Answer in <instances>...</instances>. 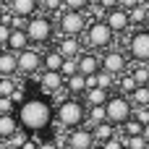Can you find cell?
<instances>
[{"label":"cell","mask_w":149,"mask_h":149,"mask_svg":"<svg viewBox=\"0 0 149 149\" xmlns=\"http://www.w3.org/2000/svg\"><path fill=\"white\" fill-rule=\"evenodd\" d=\"M18 131V118L13 113H3L0 115V139H10Z\"/></svg>","instance_id":"20"},{"label":"cell","mask_w":149,"mask_h":149,"mask_svg":"<svg viewBox=\"0 0 149 149\" xmlns=\"http://www.w3.org/2000/svg\"><path fill=\"white\" fill-rule=\"evenodd\" d=\"M131 76L136 79V84H147L149 81V63H139V65L131 71Z\"/></svg>","instance_id":"28"},{"label":"cell","mask_w":149,"mask_h":149,"mask_svg":"<svg viewBox=\"0 0 149 149\" xmlns=\"http://www.w3.org/2000/svg\"><path fill=\"white\" fill-rule=\"evenodd\" d=\"M86 26H89V18H86L84 10H68V8H63L58 13V29H60V34L79 37V34L86 31Z\"/></svg>","instance_id":"5"},{"label":"cell","mask_w":149,"mask_h":149,"mask_svg":"<svg viewBox=\"0 0 149 149\" xmlns=\"http://www.w3.org/2000/svg\"><path fill=\"white\" fill-rule=\"evenodd\" d=\"M102 149H126V141H123V136H113V139H107V141H102Z\"/></svg>","instance_id":"35"},{"label":"cell","mask_w":149,"mask_h":149,"mask_svg":"<svg viewBox=\"0 0 149 149\" xmlns=\"http://www.w3.org/2000/svg\"><path fill=\"white\" fill-rule=\"evenodd\" d=\"M81 97H84V105H86V107H92V105H105V102H107V97H110V89H102V86H89Z\"/></svg>","instance_id":"16"},{"label":"cell","mask_w":149,"mask_h":149,"mask_svg":"<svg viewBox=\"0 0 149 149\" xmlns=\"http://www.w3.org/2000/svg\"><path fill=\"white\" fill-rule=\"evenodd\" d=\"M92 3L94 0H63V8H68V10H86Z\"/></svg>","instance_id":"33"},{"label":"cell","mask_w":149,"mask_h":149,"mask_svg":"<svg viewBox=\"0 0 149 149\" xmlns=\"http://www.w3.org/2000/svg\"><path fill=\"white\" fill-rule=\"evenodd\" d=\"M39 5H42L47 13H55V16L63 10V0H39Z\"/></svg>","instance_id":"34"},{"label":"cell","mask_w":149,"mask_h":149,"mask_svg":"<svg viewBox=\"0 0 149 149\" xmlns=\"http://www.w3.org/2000/svg\"><path fill=\"white\" fill-rule=\"evenodd\" d=\"M105 113H107V120L113 126H123L134 115V102L126 94H110L107 102H105Z\"/></svg>","instance_id":"4"},{"label":"cell","mask_w":149,"mask_h":149,"mask_svg":"<svg viewBox=\"0 0 149 149\" xmlns=\"http://www.w3.org/2000/svg\"><path fill=\"white\" fill-rule=\"evenodd\" d=\"M39 149H58L55 141H39Z\"/></svg>","instance_id":"43"},{"label":"cell","mask_w":149,"mask_h":149,"mask_svg":"<svg viewBox=\"0 0 149 149\" xmlns=\"http://www.w3.org/2000/svg\"><path fill=\"white\" fill-rule=\"evenodd\" d=\"M13 110H16L13 100H10V97H0V115H3V113H13Z\"/></svg>","instance_id":"38"},{"label":"cell","mask_w":149,"mask_h":149,"mask_svg":"<svg viewBox=\"0 0 149 149\" xmlns=\"http://www.w3.org/2000/svg\"><path fill=\"white\" fill-rule=\"evenodd\" d=\"M147 84H149V81H147Z\"/></svg>","instance_id":"52"},{"label":"cell","mask_w":149,"mask_h":149,"mask_svg":"<svg viewBox=\"0 0 149 149\" xmlns=\"http://www.w3.org/2000/svg\"><path fill=\"white\" fill-rule=\"evenodd\" d=\"M8 8H10L13 16L29 18V16H34L39 10V0H8Z\"/></svg>","instance_id":"14"},{"label":"cell","mask_w":149,"mask_h":149,"mask_svg":"<svg viewBox=\"0 0 149 149\" xmlns=\"http://www.w3.org/2000/svg\"><path fill=\"white\" fill-rule=\"evenodd\" d=\"M100 65H102V71H107L113 76H123L126 65H128V58L120 50H105V55H100Z\"/></svg>","instance_id":"8"},{"label":"cell","mask_w":149,"mask_h":149,"mask_svg":"<svg viewBox=\"0 0 149 149\" xmlns=\"http://www.w3.org/2000/svg\"><path fill=\"white\" fill-rule=\"evenodd\" d=\"M136 86H139V84H136V79H134L131 73H126V76L118 81V89H120V94H126V97H131Z\"/></svg>","instance_id":"27"},{"label":"cell","mask_w":149,"mask_h":149,"mask_svg":"<svg viewBox=\"0 0 149 149\" xmlns=\"http://www.w3.org/2000/svg\"><path fill=\"white\" fill-rule=\"evenodd\" d=\"M3 149H18V147H3Z\"/></svg>","instance_id":"46"},{"label":"cell","mask_w":149,"mask_h":149,"mask_svg":"<svg viewBox=\"0 0 149 149\" xmlns=\"http://www.w3.org/2000/svg\"><path fill=\"white\" fill-rule=\"evenodd\" d=\"M21 149H39V139H34V136H29L24 144H21Z\"/></svg>","instance_id":"41"},{"label":"cell","mask_w":149,"mask_h":149,"mask_svg":"<svg viewBox=\"0 0 149 149\" xmlns=\"http://www.w3.org/2000/svg\"><path fill=\"white\" fill-rule=\"evenodd\" d=\"M29 45H31V42H29L26 31H24V29H13V31H10V37H8L5 50H10V52H21V50H26Z\"/></svg>","instance_id":"18"},{"label":"cell","mask_w":149,"mask_h":149,"mask_svg":"<svg viewBox=\"0 0 149 149\" xmlns=\"http://www.w3.org/2000/svg\"><path fill=\"white\" fill-rule=\"evenodd\" d=\"M16 58H18V73H24V76L39 73V68H42V52H39V50L26 47V50L16 52Z\"/></svg>","instance_id":"7"},{"label":"cell","mask_w":149,"mask_h":149,"mask_svg":"<svg viewBox=\"0 0 149 149\" xmlns=\"http://www.w3.org/2000/svg\"><path fill=\"white\" fill-rule=\"evenodd\" d=\"M18 126L26 128L29 134H39L42 128H47L52 123V105L42 97H29L18 105Z\"/></svg>","instance_id":"1"},{"label":"cell","mask_w":149,"mask_h":149,"mask_svg":"<svg viewBox=\"0 0 149 149\" xmlns=\"http://www.w3.org/2000/svg\"><path fill=\"white\" fill-rule=\"evenodd\" d=\"M63 60H65V58H63L58 50H50V52L42 55V68H45V71H60Z\"/></svg>","instance_id":"22"},{"label":"cell","mask_w":149,"mask_h":149,"mask_svg":"<svg viewBox=\"0 0 149 149\" xmlns=\"http://www.w3.org/2000/svg\"><path fill=\"white\" fill-rule=\"evenodd\" d=\"M3 50H5V47H0V52H3Z\"/></svg>","instance_id":"48"},{"label":"cell","mask_w":149,"mask_h":149,"mask_svg":"<svg viewBox=\"0 0 149 149\" xmlns=\"http://www.w3.org/2000/svg\"><path fill=\"white\" fill-rule=\"evenodd\" d=\"M3 3H5V0H0V5H3Z\"/></svg>","instance_id":"49"},{"label":"cell","mask_w":149,"mask_h":149,"mask_svg":"<svg viewBox=\"0 0 149 149\" xmlns=\"http://www.w3.org/2000/svg\"><path fill=\"white\" fill-rule=\"evenodd\" d=\"M58 123L63 128H76L86 123V105L76 97H65L63 102H58Z\"/></svg>","instance_id":"2"},{"label":"cell","mask_w":149,"mask_h":149,"mask_svg":"<svg viewBox=\"0 0 149 149\" xmlns=\"http://www.w3.org/2000/svg\"><path fill=\"white\" fill-rule=\"evenodd\" d=\"M65 144H68V149H89L92 144H97V141H94L92 128L76 126V128H71V134L65 136Z\"/></svg>","instance_id":"10"},{"label":"cell","mask_w":149,"mask_h":149,"mask_svg":"<svg viewBox=\"0 0 149 149\" xmlns=\"http://www.w3.org/2000/svg\"><path fill=\"white\" fill-rule=\"evenodd\" d=\"M55 50H58L63 58H79V55H81V39H79V37H68V34H63V37L58 39Z\"/></svg>","instance_id":"13"},{"label":"cell","mask_w":149,"mask_h":149,"mask_svg":"<svg viewBox=\"0 0 149 149\" xmlns=\"http://www.w3.org/2000/svg\"><path fill=\"white\" fill-rule=\"evenodd\" d=\"M120 131H123L120 136H139V134L144 131V126H141V123H139V120H136V118L131 115V118H128V120H126V123L120 126Z\"/></svg>","instance_id":"26"},{"label":"cell","mask_w":149,"mask_h":149,"mask_svg":"<svg viewBox=\"0 0 149 149\" xmlns=\"http://www.w3.org/2000/svg\"><path fill=\"white\" fill-rule=\"evenodd\" d=\"M13 89H16V79L13 76H0V97H10Z\"/></svg>","instance_id":"31"},{"label":"cell","mask_w":149,"mask_h":149,"mask_svg":"<svg viewBox=\"0 0 149 149\" xmlns=\"http://www.w3.org/2000/svg\"><path fill=\"white\" fill-rule=\"evenodd\" d=\"M10 31H13V29H10V24H3V21H0V47H5V45H8Z\"/></svg>","instance_id":"37"},{"label":"cell","mask_w":149,"mask_h":149,"mask_svg":"<svg viewBox=\"0 0 149 149\" xmlns=\"http://www.w3.org/2000/svg\"><path fill=\"white\" fill-rule=\"evenodd\" d=\"M147 24H149V18H147Z\"/></svg>","instance_id":"50"},{"label":"cell","mask_w":149,"mask_h":149,"mask_svg":"<svg viewBox=\"0 0 149 149\" xmlns=\"http://www.w3.org/2000/svg\"><path fill=\"white\" fill-rule=\"evenodd\" d=\"M134 118L141 123V126H147L149 123V107L144 105V107H134Z\"/></svg>","instance_id":"36"},{"label":"cell","mask_w":149,"mask_h":149,"mask_svg":"<svg viewBox=\"0 0 149 149\" xmlns=\"http://www.w3.org/2000/svg\"><path fill=\"white\" fill-rule=\"evenodd\" d=\"M113 84H115V76L100 68V71H97V86H102V89H110Z\"/></svg>","instance_id":"32"},{"label":"cell","mask_w":149,"mask_h":149,"mask_svg":"<svg viewBox=\"0 0 149 149\" xmlns=\"http://www.w3.org/2000/svg\"><path fill=\"white\" fill-rule=\"evenodd\" d=\"M79 73H84V76H94L102 65H100V55H94V52H81L79 58Z\"/></svg>","instance_id":"15"},{"label":"cell","mask_w":149,"mask_h":149,"mask_svg":"<svg viewBox=\"0 0 149 149\" xmlns=\"http://www.w3.org/2000/svg\"><path fill=\"white\" fill-rule=\"evenodd\" d=\"M123 141H126V149H149L147 139L139 134V136H123Z\"/></svg>","instance_id":"30"},{"label":"cell","mask_w":149,"mask_h":149,"mask_svg":"<svg viewBox=\"0 0 149 149\" xmlns=\"http://www.w3.org/2000/svg\"><path fill=\"white\" fill-rule=\"evenodd\" d=\"M115 39V31L105 24V21H92L86 26V42L94 47V50H107Z\"/></svg>","instance_id":"6"},{"label":"cell","mask_w":149,"mask_h":149,"mask_svg":"<svg viewBox=\"0 0 149 149\" xmlns=\"http://www.w3.org/2000/svg\"><path fill=\"white\" fill-rule=\"evenodd\" d=\"M141 136L147 139V144H149V123H147V126H144V131H141Z\"/></svg>","instance_id":"44"},{"label":"cell","mask_w":149,"mask_h":149,"mask_svg":"<svg viewBox=\"0 0 149 149\" xmlns=\"http://www.w3.org/2000/svg\"><path fill=\"white\" fill-rule=\"evenodd\" d=\"M65 89H68V94L71 97H81L89 86H86V76L84 73H73V76H68L65 79Z\"/></svg>","instance_id":"19"},{"label":"cell","mask_w":149,"mask_h":149,"mask_svg":"<svg viewBox=\"0 0 149 149\" xmlns=\"http://www.w3.org/2000/svg\"><path fill=\"white\" fill-rule=\"evenodd\" d=\"M105 24L115 31V34H126L128 29H131V18H128V10L126 8H113V10H107L105 13Z\"/></svg>","instance_id":"11"},{"label":"cell","mask_w":149,"mask_h":149,"mask_svg":"<svg viewBox=\"0 0 149 149\" xmlns=\"http://www.w3.org/2000/svg\"><path fill=\"white\" fill-rule=\"evenodd\" d=\"M89 149H102V144H92V147H89Z\"/></svg>","instance_id":"45"},{"label":"cell","mask_w":149,"mask_h":149,"mask_svg":"<svg viewBox=\"0 0 149 149\" xmlns=\"http://www.w3.org/2000/svg\"><path fill=\"white\" fill-rule=\"evenodd\" d=\"M139 3H141V0H118V5H120V8H126V10H131V8H134V5H139Z\"/></svg>","instance_id":"42"},{"label":"cell","mask_w":149,"mask_h":149,"mask_svg":"<svg viewBox=\"0 0 149 149\" xmlns=\"http://www.w3.org/2000/svg\"><path fill=\"white\" fill-rule=\"evenodd\" d=\"M92 134H94V141H97V144H102V141H107V139H113V136H115V126H113L110 120H102V123L92 126Z\"/></svg>","instance_id":"21"},{"label":"cell","mask_w":149,"mask_h":149,"mask_svg":"<svg viewBox=\"0 0 149 149\" xmlns=\"http://www.w3.org/2000/svg\"><path fill=\"white\" fill-rule=\"evenodd\" d=\"M102 120H107L105 105H92V107H86V123H89V126H97V123H102Z\"/></svg>","instance_id":"24"},{"label":"cell","mask_w":149,"mask_h":149,"mask_svg":"<svg viewBox=\"0 0 149 149\" xmlns=\"http://www.w3.org/2000/svg\"><path fill=\"white\" fill-rule=\"evenodd\" d=\"M37 84H39V89H42L45 94H52V92H58L60 86H65V79H63L60 71H45V68H42Z\"/></svg>","instance_id":"12"},{"label":"cell","mask_w":149,"mask_h":149,"mask_svg":"<svg viewBox=\"0 0 149 149\" xmlns=\"http://www.w3.org/2000/svg\"><path fill=\"white\" fill-rule=\"evenodd\" d=\"M128 18H131V26H134V24H136V26L147 24V18H149V5H144V3L134 5V8L128 10Z\"/></svg>","instance_id":"23"},{"label":"cell","mask_w":149,"mask_h":149,"mask_svg":"<svg viewBox=\"0 0 149 149\" xmlns=\"http://www.w3.org/2000/svg\"><path fill=\"white\" fill-rule=\"evenodd\" d=\"M24 26H26L24 16H10V29H24Z\"/></svg>","instance_id":"40"},{"label":"cell","mask_w":149,"mask_h":149,"mask_svg":"<svg viewBox=\"0 0 149 149\" xmlns=\"http://www.w3.org/2000/svg\"><path fill=\"white\" fill-rule=\"evenodd\" d=\"M94 3H97L105 13H107V10H113V8H118V0H94Z\"/></svg>","instance_id":"39"},{"label":"cell","mask_w":149,"mask_h":149,"mask_svg":"<svg viewBox=\"0 0 149 149\" xmlns=\"http://www.w3.org/2000/svg\"><path fill=\"white\" fill-rule=\"evenodd\" d=\"M147 107H149V105H147Z\"/></svg>","instance_id":"51"},{"label":"cell","mask_w":149,"mask_h":149,"mask_svg":"<svg viewBox=\"0 0 149 149\" xmlns=\"http://www.w3.org/2000/svg\"><path fill=\"white\" fill-rule=\"evenodd\" d=\"M141 3H144V5H149V0H141Z\"/></svg>","instance_id":"47"},{"label":"cell","mask_w":149,"mask_h":149,"mask_svg":"<svg viewBox=\"0 0 149 149\" xmlns=\"http://www.w3.org/2000/svg\"><path fill=\"white\" fill-rule=\"evenodd\" d=\"M131 102H134V107H144V105H149V84H139V86L134 89Z\"/></svg>","instance_id":"25"},{"label":"cell","mask_w":149,"mask_h":149,"mask_svg":"<svg viewBox=\"0 0 149 149\" xmlns=\"http://www.w3.org/2000/svg\"><path fill=\"white\" fill-rule=\"evenodd\" d=\"M18 73V58L10 50L0 52V76H16Z\"/></svg>","instance_id":"17"},{"label":"cell","mask_w":149,"mask_h":149,"mask_svg":"<svg viewBox=\"0 0 149 149\" xmlns=\"http://www.w3.org/2000/svg\"><path fill=\"white\" fill-rule=\"evenodd\" d=\"M128 52H131L134 60H139V63H149V29H139V31L131 34Z\"/></svg>","instance_id":"9"},{"label":"cell","mask_w":149,"mask_h":149,"mask_svg":"<svg viewBox=\"0 0 149 149\" xmlns=\"http://www.w3.org/2000/svg\"><path fill=\"white\" fill-rule=\"evenodd\" d=\"M24 31H26V37H29V42H31V45H47V42L52 39L55 26H52L50 16H37V13H34V16H29V18H26Z\"/></svg>","instance_id":"3"},{"label":"cell","mask_w":149,"mask_h":149,"mask_svg":"<svg viewBox=\"0 0 149 149\" xmlns=\"http://www.w3.org/2000/svg\"><path fill=\"white\" fill-rule=\"evenodd\" d=\"M60 73H63V79H68V76L79 73V60H76V58H65V60H63V65H60Z\"/></svg>","instance_id":"29"}]
</instances>
